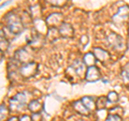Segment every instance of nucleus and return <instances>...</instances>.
<instances>
[{
	"label": "nucleus",
	"mask_w": 129,
	"mask_h": 121,
	"mask_svg": "<svg viewBox=\"0 0 129 121\" xmlns=\"http://www.w3.org/2000/svg\"><path fill=\"white\" fill-rule=\"evenodd\" d=\"M7 25L9 27V29L15 34H18L23 31V24L21 22V19L16 14L14 13H9L7 16Z\"/></svg>",
	"instance_id": "obj_1"
},
{
	"label": "nucleus",
	"mask_w": 129,
	"mask_h": 121,
	"mask_svg": "<svg viewBox=\"0 0 129 121\" xmlns=\"http://www.w3.org/2000/svg\"><path fill=\"white\" fill-rule=\"evenodd\" d=\"M37 63L36 62H29V63H25L24 66L19 69L21 71V74L24 77H30V76H34L37 72Z\"/></svg>",
	"instance_id": "obj_2"
},
{
	"label": "nucleus",
	"mask_w": 129,
	"mask_h": 121,
	"mask_svg": "<svg viewBox=\"0 0 129 121\" xmlns=\"http://www.w3.org/2000/svg\"><path fill=\"white\" fill-rule=\"evenodd\" d=\"M25 102H26V98H25V95H24V93H18L14 99H12L10 101L11 109L12 110L21 109V108L24 107V104H25Z\"/></svg>",
	"instance_id": "obj_3"
},
{
	"label": "nucleus",
	"mask_w": 129,
	"mask_h": 121,
	"mask_svg": "<svg viewBox=\"0 0 129 121\" xmlns=\"http://www.w3.org/2000/svg\"><path fill=\"white\" fill-rule=\"evenodd\" d=\"M99 78H100V73H99L98 69L94 66L88 68V70L86 72V79L88 82H96Z\"/></svg>",
	"instance_id": "obj_4"
},
{
	"label": "nucleus",
	"mask_w": 129,
	"mask_h": 121,
	"mask_svg": "<svg viewBox=\"0 0 129 121\" xmlns=\"http://www.w3.org/2000/svg\"><path fill=\"white\" fill-rule=\"evenodd\" d=\"M61 21H62V15L60 13H54V14H52L47 17L46 24L51 28H54L55 26L59 25V24L61 23Z\"/></svg>",
	"instance_id": "obj_5"
},
{
	"label": "nucleus",
	"mask_w": 129,
	"mask_h": 121,
	"mask_svg": "<svg viewBox=\"0 0 129 121\" xmlns=\"http://www.w3.org/2000/svg\"><path fill=\"white\" fill-rule=\"evenodd\" d=\"M128 15H129V8L128 7H123L118 10L117 14L114 16V21H116V23H122L124 21H126Z\"/></svg>",
	"instance_id": "obj_6"
},
{
	"label": "nucleus",
	"mask_w": 129,
	"mask_h": 121,
	"mask_svg": "<svg viewBox=\"0 0 129 121\" xmlns=\"http://www.w3.org/2000/svg\"><path fill=\"white\" fill-rule=\"evenodd\" d=\"M59 33L62 35V37H71L73 34V29L69 24H62L59 28Z\"/></svg>",
	"instance_id": "obj_7"
},
{
	"label": "nucleus",
	"mask_w": 129,
	"mask_h": 121,
	"mask_svg": "<svg viewBox=\"0 0 129 121\" xmlns=\"http://www.w3.org/2000/svg\"><path fill=\"white\" fill-rule=\"evenodd\" d=\"M94 55L96 56L97 59H99L100 61H107L109 59V54L106 50H103L102 48H95L94 49Z\"/></svg>",
	"instance_id": "obj_8"
},
{
	"label": "nucleus",
	"mask_w": 129,
	"mask_h": 121,
	"mask_svg": "<svg viewBox=\"0 0 129 121\" xmlns=\"http://www.w3.org/2000/svg\"><path fill=\"white\" fill-rule=\"evenodd\" d=\"M73 107H74V109L79 112V114L88 115V109L86 108V106L82 103V101H78V102H74Z\"/></svg>",
	"instance_id": "obj_9"
},
{
	"label": "nucleus",
	"mask_w": 129,
	"mask_h": 121,
	"mask_svg": "<svg viewBox=\"0 0 129 121\" xmlns=\"http://www.w3.org/2000/svg\"><path fill=\"white\" fill-rule=\"evenodd\" d=\"M81 101H82V103L86 106V108L88 110H94L95 109V103H94L92 98H89V96H84Z\"/></svg>",
	"instance_id": "obj_10"
},
{
	"label": "nucleus",
	"mask_w": 129,
	"mask_h": 121,
	"mask_svg": "<svg viewBox=\"0 0 129 121\" xmlns=\"http://www.w3.org/2000/svg\"><path fill=\"white\" fill-rule=\"evenodd\" d=\"M42 105L40 104V102L38 100H34L31 101L29 103V105H28V108L30 109V111H32V114H35V112H39L40 109H41Z\"/></svg>",
	"instance_id": "obj_11"
},
{
	"label": "nucleus",
	"mask_w": 129,
	"mask_h": 121,
	"mask_svg": "<svg viewBox=\"0 0 129 121\" xmlns=\"http://www.w3.org/2000/svg\"><path fill=\"white\" fill-rule=\"evenodd\" d=\"M96 62V56L91 53H88L84 56V63L87 64V66L89 67H92L94 66V63Z\"/></svg>",
	"instance_id": "obj_12"
},
{
	"label": "nucleus",
	"mask_w": 129,
	"mask_h": 121,
	"mask_svg": "<svg viewBox=\"0 0 129 121\" xmlns=\"http://www.w3.org/2000/svg\"><path fill=\"white\" fill-rule=\"evenodd\" d=\"M108 101L109 102H116V101L118 100V95H117V93L116 92H114V91H111L110 93L108 94Z\"/></svg>",
	"instance_id": "obj_13"
},
{
	"label": "nucleus",
	"mask_w": 129,
	"mask_h": 121,
	"mask_svg": "<svg viewBox=\"0 0 129 121\" xmlns=\"http://www.w3.org/2000/svg\"><path fill=\"white\" fill-rule=\"evenodd\" d=\"M67 0H47V2H50L53 6H57V7H61L66 3Z\"/></svg>",
	"instance_id": "obj_14"
},
{
	"label": "nucleus",
	"mask_w": 129,
	"mask_h": 121,
	"mask_svg": "<svg viewBox=\"0 0 129 121\" xmlns=\"http://www.w3.org/2000/svg\"><path fill=\"white\" fill-rule=\"evenodd\" d=\"M106 121H122V118H120V116H118V115L110 114V115L107 117Z\"/></svg>",
	"instance_id": "obj_15"
},
{
	"label": "nucleus",
	"mask_w": 129,
	"mask_h": 121,
	"mask_svg": "<svg viewBox=\"0 0 129 121\" xmlns=\"http://www.w3.org/2000/svg\"><path fill=\"white\" fill-rule=\"evenodd\" d=\"M8 46H9V44H8V41L6 39H3V37H1V50H6Z\"/></svg>",
	"instance_id": "obj_16"
},
{
	"label": "nucleus",
	"mask_w": 129,
	"mask_h": 121,
	"mask_svg": "<svg viewBox=\"0 0 129 121\" xmlns=\"http://www.w3.org/2000/svg\"><path fill=\"white\" fill-rule=\"evenodd\" d=\"M31 119H32V121H41V115H40V112H35V114H32Z\"/></svg>",
	"instance_id": "obj_17"
},
{
	"label": "nucleus",
	"mask_w": 129,
	"mask_h": 121,
	"mask_svg": "<svg viewBox=\"0 0 129 121\" xmlns=\"http://www.w3.org/2000/svg\"><path fill=\"white\" fill-rule=\"evenodd\" d=\"M7 114H8V112H7V109H6L5 105L2 104V105H1V120L3 119V115H5V117H6V116H7Z\"/></svg>",
	"instance_id": "obj_18"
},
{
	"label": "nucleus",
	"mask_w": 129,
	"mask_h": 121,
	"mask_svg": "<svg viewBox=\"0 0 129 121\" xmlns=\"http://www.w3.org/2000/svg\"><path fill=\"white\" fill-rule=\"evenodd\" d=\"M19 121H32V119H31V117L27 116V115H24L22 118L19 119Z\"/></svg>",
	"instance_id": "obj_19"
},
{
	"label": "nucleus",
	"mask_w": 129,
	"mask_h": 121,
	"mask_svg": "<svg viewBox=\"0 0 129 121\" xmlns=\"http://www.w3.org/2000/svg\"><path fill=\"white\" fill-rule=\"evenodd\" d=\"M124 76H125V77H126L128 80H129V69H128V70H126V71H125L124 72Z\"/></svg>",
	"instance_id": "obj_20"
},
{
	"label": "nucleus",
	"mask_w": 129,
	"mask_h": 121,
	"mask_svg": "<svg viewBox=\"0 0 129 121\" xmlns=\"http://www.w3.org/2000/svg\"><path fill=\"white\" fill-rule=\"evenodd\" d=\"M9 121H17V118L16 117H12V118L9 119Z\"/></svg>",
	"instance_id": "obj_21"
}]
</instances>
